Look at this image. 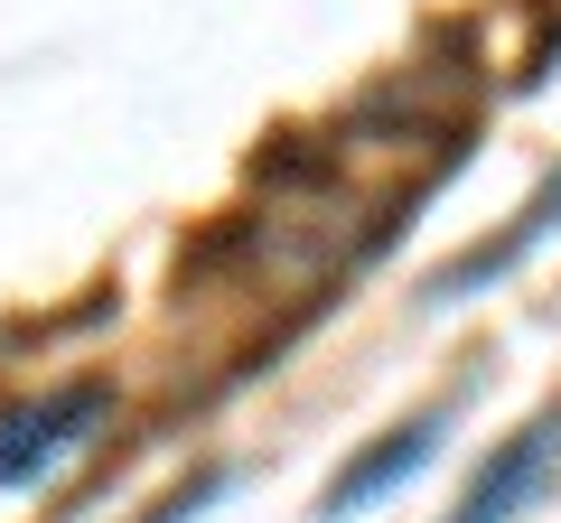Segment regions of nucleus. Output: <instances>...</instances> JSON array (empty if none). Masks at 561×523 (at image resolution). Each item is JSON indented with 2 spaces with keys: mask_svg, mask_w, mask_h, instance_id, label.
Returning <instances> with one entry per match:
<instances>
[{
  "mask_svg": "<svg viewBox=\"0 0 561 523\" xmlns=\"http://www.w3.org/2000/svg\"><path fill=\"white\" fill-rule=\"evenodd\" d=\"M94 421H103V383H57L47 403L0 411V486H28V477H47L57 458H76Z\"/></svg>",
  "mask_w": 561,
  "mask_h": 523,
  "instance_id": "obj_1",
  "label": "nucleus"
},
{
  "mask_svg": "<svg viewBox=\"0 0 561 523\" xmlns=\"http://www.w3.org/2000/svg\"><path fill=\"white\" fill-rule=\"evenodd\" d=\"M552 467H561V411H534L515 440H496V458L478 467V486L459 496V514H449V523H515L524 504L552 486Z\"/></svg>",
  "mask_w": 561,
  "mask_h": 523,
  "instance_id": "obj_2",
  "label": "nucleus"
},
{
  "mask_svg": "<svg viewBox=\"0 0 561 523\" xmlns=\"http://www.w3.org/2000/svg\"><path fill=\"white\" fill-rule=\"evenodd\" d=\"M552 224H561V168H552V178H542L534 197L515 206V224H505L496 243H478V253H459V262H449L440 281H431V300H440V309H459V300H478V290H496L505 271H515V262L534 253L542 234H552Z\"/></svg>",
  "mask_w": 561,
  "mask_h": 523,
  "instance_id": "obj_3",
  "label": "nucleus"
},
{
  "mask_svg": "<svg viewBox=\"0 0 561 523\" xmlns=\"http://www.w3.org/2000/svg\"><path fill=\"white\" fill-rule=\"evenodd\" d=\"M440 421L449 411H421V421H402V430H383L375 449H365L356 467H346L337 486H328V523H346V514H365L375 496H393L402 477H421V467L440 458Z\"/></svg>",
  "mask_w": 561,
  "mask_h": 523,
  "instance_id": "obj_4",
  "label": "nucleus"
},
{
  "mask_svg": "<svg viewBox=\"0 0 561 523\" xmlns=\"http://www.w3.org/2000/svg\"><path fill=\"white\" fill-rule=\"evenodd\" d=\"M216 496H225V477H216V467H206V477H197V486H179V496H169V504H160V514H150V523H197V514H206V504H216Z\"/></svg>",
  "mask_w": 561,
  "mask_h": 523,
  "instance_id": "obj_5",
  "label": "nucleus"
}]
</instances>
